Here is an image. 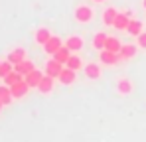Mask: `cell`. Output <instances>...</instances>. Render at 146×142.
I'll use <instances>...</instances> for the list:
<instances>
[{"mask_svg":"<svg viewBox=\"0 0 146 142\" xmlns=\"http://www.w3.org/2000/svg\"><path fill=\"white\" fill-rule=\"evenodd\" d=\"M36 69V65H34V61H30V59H28V57H26L24 61H20V63H16V65H14V71H18V73H20V75H28V73H30V71H34Z\"/></svg>","mask_w":146,"mask_h":142,"instance_id":"cell-15","label":"cell"},{"mask_svg":"<svg viewBox=\"0 0 146 142\" xmlns=\"http://www.w3.org/2000/svg\"><path fill=\"white\" fill-rule=\"evenodd\" d=\"M142 6H144V8H146V0H142Z\"/></svg>","mask_w":146,"mask_h":142,"instance_id":"cell-29","label":"cell"},{"mask_svg":"<svg viewBox=\"0 0 146 142\" xmlns=\"http://www.w3.org/2000/svg\"><path fill=\"white\" fill-rule=\"evenodd\" d=\"M119 61H121L119 53L109 51V49H101V63H105V65H117Z\"/></svg>","mask_w":146,"mask_h":142,"instance_id":"cell-9","label":"cell"},{"mask_svg":"<svg viewBox=\"0 0 146 142\" xmlns=\"http://www.w3.org/2000/svg\"><path fill=\"white\" fill-rule=\"evenodd\" d=\"M63 67H65L63 63H59L57 59H53V57H51L48 63H46V71H44V73H46V75H49V77H53V79H57Z\"/></svg>","mask_w":146,"mask_h":142,"instance_id":"cell-3","label":"cell"},{"mask_svg":"<svg viewBox=\"0 0 146 142\" xmlns=\"http://www.w3.org/2000/svg\"><path fill=\"white\" fill-rule=\"evenodd\" d=\"M6 59H8L10 63H14V65L20 63V61H24V59H26V49H24V47H16V49H12V51L8 53Z\"/></svg>","mask_w":146,"mask_h":142,"instance_id":"cell-16","label":"cell"},{"mask_svg":"<svg viewBox=\"0 0 146 142\" xmlns=\"http://www.w3.org/2000/svg\"><path fill=\"white\" fill-rule=\"evenodd\" d=\"M2 107H4V103H2V101H0V113H2Z\"/></svg>","mask_w":146,"mask_h":142,"instance_id":"cell-27","label":"cell"},{"mask_svg":"<svg viewBox=\"0 0 146 142\" xmlns=\"http://www.w3.org/2000/svg\"><path fill=\"white\" fill-rule=\"evenodd\" d=\"M105 49L115 51V53H121V49H122L121 40H119L117 36H109V38H107V44H105Z\"/></svg>","mask_w":146,"mask_h":142,"instance_id":"cell-17","label":"cell"},{"mask_svg":"<svg viewBox=\"0 0 146 142\" xmlns=\"http://www.w3.org/2000/svg\"><path fill=\"white\" fill-rule=\"evenodd\" d=\"M65 67H69V69H73V71H79L81 67H83V61H81L79 55H73L71 53V57L65 61Z\"/></svg>","mask_w":146,"mask_h":142,"instance_id":"cell-22","label":"cell"},{"mask_svg":"<svg viewBox=\"0 0 146 142\" xmlns=\"http://www.w3.org/2000/svg\"><path fill=\"white\" fill-rule=\"evenodd\" d=\"M75 73H77V71L69 69V67H63L61 73H59V77H57V81H59L61 85H73V83H75Z\"/></svg>","mask_w":146,"mask_h":142,"instance_id":"cell-12","label":"cell"},{"mask_svg":"<svg viewBox=\"0 0 146 142\" xmlns=\"http://www.w3.org/2000/svg\"><path fill=\"white\" fill-rule=\"evenodd\" d=\"M130 16H132V12H130V10H126V12H119V14H117V18H115L113 28H117V30H121V32H126L128 22H130Z\"/></svg>","mask_w":146,"mask_h":142,"instance_id":"cell-2","label":"cell"},{"mask_svg":"<svg viewBox=\"0 0 146 142\" xmlns=\"http://www.w3.org/2000/svg\"><path fill=\"white\" fill-rule=\"evenodd\" d=\"M117 14H119L117 8H107V10L103 12V24H105V26H113V24H115V18H117Z\"/></svg>","mask_w":146,"mask_h":142,"instance_id":"cell-19","label":"cell"},{"mask_svg":"<svg viewBox=\"0 0 146 142\" xmlns=\"http://www.w3.org/2000/svg\"><path fill=\"white\" fill-rule=\"evenodd\" d=\"M136 51H138V46H134V44H122V49L119 55H121V59L128 61V59H132L136 55Z\"/></svg>","mask_w":146,"mask_h":142,"instance_id":"cell-14","label":"cell"},{"mask_svg":"<svg viewBox=\"0 0 146 142\" xmlns=\"http://www.w3.org/2000/svg\"><path fill=\"white\" fill-rule=\"evenodd\" d=\"M83 46H85V40H83L81 36H69V38L65 40V47H67L69 51H81Z\"/></svg>","mask_w":146,"mask_h":142,"instance_id":"cell-11","label":"cell"},{"mask_svg":"<svg viewBox=\"0 0 146 142\" xmlns=\"http://www.w3.org/2000/svg\"><path fill=\"white\" fill-rule=\"evenodd\" d=\"M53 87H55V79L53 77H49V75H44V79L40 81V85H38V91L42 95H49L53 91Z\"/></svg>","mask_w":146,"mask_h":142,"instance_id":"cell-10","label":"cell"},{"mask_svg":"<svg viewBox=\"0 0 146 142\" xmlns=\"http://www.w3.org/2000/svg\"><path fill=\"white\" fill-rule=\"evenodd\" d=\"M73 16H75V22H77V24H89L91 20H93L95 12H93L91 6H87V4H79V6L75 8Z\"/></svg>","mask_w":146,"mask_h":142,"instance_id":"cell-1","label":"cell"},{"mask_svg":"<svg viewBox=\"0 0 146 142\" xmlns=\"http://www.w3.org/2000/svg\"><path fill=\"white\" fill-rule=\"evenodd\" d=\"M136 46L146 49V32H142L140 36H136Z\"/></svg>","mask_w":146,"mask_h":142,"instance_id":"cell-26","label":"cell"},{"mask_svg":"<svg viewBox=\"0 0 146 142\" xmlns=\"http://www.w3.org/2000/svg\"><path fill=\"white\" fill-rule=\"evenodd\" d=\"M24 79V75H20L18 71H12V73H8L2 81H4V85H8V87H12L14 83H18V81H22Z\"/></svg>","mask_w":146,"mask_h":142,"instance_id":"cell-23","label":"cell"},{"mask_svg":"<svg viewBox=\"0 0 146 142\" xmlns=\"http://www.w3.org/2000/svg\"><path fill=\"white\" fill-rule=\"evenodd\" d=\"M107 38H109V36H107L105 32H97V34L93 36V47H95V49H99V51H101V49H105Z\"/></svg>","mask_w":146,"mask_h":142,"instance_id":"cell-20","label":"cell"},{"mask_svg":"<svg viewBox=\"0 0 146 142\" xmlns=\"http://www.w3.org/2000/svg\"><path fill=\"white\" fill-rule=\"evenodd\" d=\"M12 71H14V63H10L8 59L2 61V63H0V79H4V77H6L8 73H12Z\"/></svg>","mask_w":146,"mask_h":142,"instance_id":"cell-25","label":"cell"},{"mask_svg":"<svg viewBox=\"0 0 146 142\" xmlns=\"http://www.w3.org/2000/svg\"><path fill=\"white\" fill-rule=\"evenodd\" d=\"M83 71H85V77L87 79H91V81H97V79H101V75H103V71H101V65L99 63H87L85 67H83Z\"/></svg>","mask_w":146,"mask_h":142,"instance_id":"cell-6","label":"cell"},{"mask_svg":"<svg viewBox=\"0 0 146 142\" xmlns=\"http://www.w3.org/2000/svg\"><path fill=\"white\" fill-rule=\"evenodd\" d=\"M0 101L4 103V107H6V105H10V103L14 101L12 91H10V87H8V85H0Z\"/></svg>","mask_w":146,"mask_h":142,"instance_id":"cell-21","label":"cell"},{"mask_svg":"<svg viewBox=\"0 0 146 142\" xmlns=\"http://www.w3.org/2000/svg\"><path fill=\"white\" fill-rule=\"evenodd\" d=\"M134 91V85H132V81L128 79V77H121L119 81H117V93L122 95V97H126V95H130Z\"/></svg>","mask_w":146,"mask_h":142,"instance_id":"cell-4","label":"cell"},{"mask_svg":"<svg viewBox=\"0 0 146 142\" xmlns=\"http://www.w3.org/2000/svg\"><path fill=\"white\" fill-rule=\"evenodd\" d=\"M44 75H46V73H42L40 69H34V71H30V73L26 75L24 79H26V83L30 85V89H38L40 81L44 79Z\"/></svg>","mask_w":146,"mask_h":142,"instance_id":"cell-8","label":"cell"},{"mask_svg":"<svg viewBox=\"0 0 146 142\" xmlns=\"http://www.w3.org/2000/svg\"><path fill=\"white\" fill-rule=\"evenodd\" d=\"M51 57H53V59H57L59 63H63V65H65V61H67V59L71 57V51H69L67 47L63 46L61 49H59V51H57V53H55V55H51Z\"/></svg>","mask_w":146,"mask_h":142,"instance_id":"cell-24","label":"cell"},{"mask_svg":"<svg viewBox=\"0 0 146 142\" xmlns=\"http://www.w3.org/2000/svg\"><path fill=\"white\" fill-rule=\"evenodd\" d=\"M63 47V42H61V38H57V36H51L49 38V42L44 46V51L48 53V55H55L59 49Z\"/></svg>","mask_w":146,"mask_h":142,"instance_id":"cell-5","label":"cell"},{"mask_svg":"<svg viewBox=\"0 0 146 142\" xmlns=\"http://www.w3.org/2000/svg\"><path fill=\"white\" fill-rule=\"evenodd\" d=\"M95 2H97V4H103V2H105V0H95Z\"/></svg>","mask_w":146,"mask_h":142,"instance_id":"cell-28","label":"cell"},{"mask_svg":"<svg viewBox=\"0 0 146 142\" xmlns=\"http://www.w3.org/2000/svg\"><path fill=\"white\" fill-rule=\"evenodd\" d=\"M51 36H53V34L49 32V28H38V30H36V34H34V40H36V44L46 46Z\"/></svg>","mask_w":146,"mask_h":142,"instance_id":"cell-13","label":"cell"},{"mask_svg":"<svg viewBox=\"0 0 146 142\" xmlns=\"http://www.w3.org/2000/svg\"><path fill=\"white\" fill-rule=\"evenodd\" d=\"M126 34L128 36H140L142 34V22L140 20H134V18H130V22H128V28H126Z\"/></svg>","mask_w":146,"mask_h":142,"instance_id":"cell-18","label":"cell"},{"mask_svg":"<svg viewBox=\"0 0 146 142\" xmlns=\"http://www.w3.org/2000/svg\"><path fill=\"white\" fill-rule=\"evenodd\" d=\"M10 91H12V97H14V99H22V97H26V95H28L30 85L26 83V79H22V81L14 83V85L10 87Z\"/></svg>","mask_w":146,"mask_h":142,"instance_id":"cell-7","label":"cell"},{"mask_svg":"<svg viewBox=\"0 0 146 142\" xmlns=\"http://www.w3.org/2000/svg\"><path fill=\"white\" fill-rule=\"evenodd\" d=\"M0 63H2V59H0Z\"/></svg>","mask_w":146,"mask_h":142,"instance_id":"cell-30","label":"cell"}]
</instances>
